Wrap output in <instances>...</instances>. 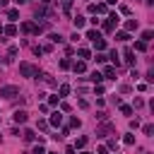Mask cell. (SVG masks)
Segmentation results:
<instances>
[{"instance_id":"48","label":"cell","mask_w":154,"mask_h":154,"mask_svg":"<svg viewBox=\"0 0 154 154\" xmlns=\"http://www.w3.org/2000/svg\"><path fill=\"white\" fill-rule=\"evenodd\" d=\"M144 2H147V5H152V2H154V0H144Z\"/></svg>"},{"instance_id":"43","label":"cell","mask_w":154,"mask_h":154,"mask_svg":"<svg viewBox=\"0 0 154 154\" xmlns=\"http://www.w3.org/2000/svg\"><path fill=\"white\" fill-rule=\"evenodd\" d=\"M96 154H108V149H106V147H99V149H96Z\"/></svg>"},{"instance_id":"37","label":"cell","mask_w":154,"mask_h":154,"mask_svg":"<svg viewBox=\"0 0 154 154\" xmlns=\"http://www.w3.org/2000/svg\"><path fill=\"white\" fill-rule=\"evenodd\" d=\"M58 101H60V96H48V103L51 106H58Z\"/></svg>"},{"instance_id":"31","label":"cell","mask_w":154,"mask_h":154,"mask_svg":"<svg viewBox=\"0 0 154 154\" xmlns=\"http://www.w3.org/2000/svg\"><path fill=\"white\" fill-rule=\"evenodd\" d=\"M79 125H82L79 118H70V128H77V130H79Z\"/></svg>"},{"instance_id":"26","label":"cell","mask_w":154,"mask_h":154,"mask_svg":"<svg viewBox=\"0 0 154 154\" xmlns=\"http://www.w3.org/2000/svg\"><path fill=\"white\" fill-rule=\"evenodd\" d=\"M99 36H101V34H99V31H94V29H89V31H87V38H89V41H94V38H99Z\"/></svg>"},{"instance_id":"42","label":"cell","mask_w":154,"mask_h":154,"mask_svg":"<svg viewBox=\"0 0 154 154\" xmlns=\"http://www.w3.org/2000/svg\"><path fill=\"white\" fill-rule=\"evenodd\" d=\"M48 128V120H38V130H46Z\"/></svg>"},{"instance_id":"4","label":"cell","mask_w":154,"mask_h":154,"mask_svg":"<svg viewBox=\"0 0 154 154\" xmlns=\"http://www.w3.org/2000/svg\"><path fill=\"white\" fill-rule=\"evenodd\" d=\"M26 116H29L26 111H14V116H12V120H14L17 125H24V123H26Z\"/></svg>"},{"instance_id":"40","label":"cell","mask_w":154,"mask_h":154,"mask_svg":"<svg viewBox=\"0 0 154 154\" xmlns=\"http://www.w3.org/2000/svg\"><path fill=\"white\" fill-rule=\"evenodd\" d=\"M137 128H140V120H137V118H135V120H130V130H137Z\"/></svg>"},{"instance_id":"33","label":"cell","mask_w":154,"mask_h":154,"mask_svg":"<svg viewBox=\"0 0 154 154\" xmlns=\"http://www.w3.org/2000/svg\"><path fill=\"white\" fill-rule=\"evenodd\" d=\"M51 41H53V43H63V36H60V34H51Z\"/></svg>"},{"instance_id":"18","label":"cell","mask_w":154,"mask_h":154,"mask_svg":"<svg viewBox=\"0 0 154 154\" xmlns=\"http://www.w3.org/2000/svg\"><path fill=\"white\" fill-rule=\"evenodd\" d=\"M135 51L137 53H144L147 51V41H135Z\"/></svg>"},{"instance_id":"44","label":"cell","mask_w":154,"mask_h":154,"mask_svg":"<svg viewBox=\"0 0 154 154\" xmlns=\"http://www.w3.org/2000/svg\"><path fill=\"white\" fill-rule=\"evenodd\" d=\"M65 154H75V147H67V149H65Z\"/></svg>"},{"instance_id":"17","label":"cell","mask_w":154,"mask_h":154,"mask_svg":"<svg viewBox=\"0 0 154 154\" xmlns=\"http://www.w3.org/2000/svg\"><path fill=\"white\" fill-rule=\"evenodd\" d=\"M137 29V19H128L125 22V31H135Z\"/></svg>"},{"instance_id":"6","label":"cell","mask_w":154,"mask_h":154,"mask_svg":"<svg viewBox=\"0 0 154 154\" xmlns=\"http://www.w3.org/2000/svg\"><path fill=\"white\" fill-rule=\"evenodd\" d=\"M72 70H75L77 75H84V72H87V63H84V60H77V63L72 65Z\"/></svg>"},{"instance_id":"12","label":"cell","mask_w":154,"mask_h":154,"mask_svg":"<svg viewBox=\"0 0 154 154\" xmlns=\"http://www.w3.org/2000/svg\"><path fill=\"white\" fill-rule=\"evenodd\" d=\"M2 34H7V36H17V26H14V24H10V26H2Z\"/></svg>"},{"instance_id":"27","label":"cell","mask_w":154,"mask_h":154,"mask_svg":"<svg viewBox=\"0 0 154 154\" xmlns=\"http://www.w3.org/2000/svg\"><path fill=\"white\" fill-rule=\"evenodd\" d=\"M152 36H154L152 29H147V31H142V38H140V41H152Z\"/></svg>"},{"instance_id":"35","label":"cell","mask_w":154,"mask_h":154,"mask_svg":"<svg viewBox=\"0 0 154 154\" xmlns=\"http://www.w3.org/2000/svg\"><path fill=\"white\" fill-rule=\"evenodd\" d=\"M123 142H125V144H135V135H125Z\"/></svg>"},{"instance_id":"41","label":"cell","mask_w":154,"mask_h":154,"mask_svg":"<svg viewBox=\"0 0 154 154\" xmlns=\"http://www.w3.org/2000/svg\"><path fill=\"white\" fill-rule=\"evenodd\" d=\"M120 14H130V7L128 5H120Z\"/></svg>"},{"instance_id":"7","label":"cell","mask_w":154,"mask_h":154,"mask_svg":"<svg viewBox=\"0 0 154 154\" xmlns=\"http://www.w3.org/2000/svg\"><path fill=\"white\" fill-rule=\"evenodd\" d=\"M101 75H103V79H116V77H113V75H116V67H113V65H106Z\"/></svg>"},{"instance_id":"11","label":"cell","mask_w":154,"mask_h":154,"mask_svg":"<svg viewBox=\"0 0 154 154\" xmlns=\"http://www.w3.org/2000/svg\"><path fill=\"white\" fill-rule=\"evenodd\" d=\"M125 63H128V65H135V53H132V48H125Z\"/></svg>"},{"instance_id":"21","label":"cell","mask_w":154,"mask_h":154,"mask_svg":"<svg viewBox=\"0 0 154 154\" xmlns=\"http://www.w3.org/2000/svg\"><path fill=\"white\" fill-rule=\"evenodd\" d=\"M108 22H111L113 26H118V22H120V17H118V12H111V14H108Z\"/></svg>"},{"instance_id":"15","label":"cell","mask_w":154,"mask_h":154,"mask_svg":"<svg viewBox=\"0 0 154 154\" xmlns=\"http://www.w3.org/2000/svg\"><path fill=\"white\" fill-rule=\"evenodd\" d=\"M72 147H75V149H84V147H87V137H77Z\"/></svg>"},{"instance_id":"50","label":"cell","mask_w":154,"mask_h":154,"mask_svg":"<svg viewBox=\"0 0 154 154\" xmlns=\"http://www.w3.org/2000/svg\"><path fill=\"white\" fill-rule=\"evenodd\" d=\"M46 154H58V152H46Z\"/></svg>"},{"instance_id":"8","label":"cell","mask_w":154,"mask_h":154,"mask_svg":"<svg viewBox=\"0 0 154 154\" xmlns=\"http://www.w3.org/2000/svg\"><path fill=\"white\" fill-rule=\"evenodd\" d=\"M91 43H94V48H96V51H103V48H106V38H103V36H99V38H94Z\"/></svg>"},{"instance_id":"39","label":"cell","mask_w":154,"mask_h":154,"mask_svg":"<svg viewBox=\"0 0 154 154\" xmlns=\"http://www.w3.org/2000/svg\"><path fill=\"white\" fill-rule=\"evenodd\" d=\"M142 132H144V135H152V132H154V125H144Z\"/></svg>"},{"instance_id":"20","label":"cell","mask_w":154,"mask_h":154,"mask_svg":"<svg viewBox=\"0 0 154 154\" xmlns=\"http://www.w3.org/2000/svg\"><path fill=\"white\" fill-rule=\"evenodd\" d=\"M72 2H75V0H63V2H60V7H63V12H65V14H70V7H72Z\"/></svg>"},{"instance_id":"24","label":"cell","mask_w":154,"mask_h":154,"mask_svg":"<svg viewBox=\"0 0 154 154\" xmlns=\"http://www.w3.org/2000/svg\"><path fill=\"white\" fill-rule=\"evenodd\" d=\"M116 38H118V41H130V34H128V31H118Z\"/></svg>"},{"instance_id":"5","label":"cell","mask_w":154,"mask_h":154,"mask_svg":"<svg viewBox=\"0 0 154 154\" xmlns=\"http://www.w3.org/2000/svg\"><path fill=\"white\" fill-rule=\"evenodd\" d=\"M106 132H113V125L111 123H103L101 128H96V137H103Z\"/></svg>"},{"instance_id":"9","label":"cell","mask_w":154,"mask_h":154,"mask_svg":"<svg viewBox=\"0 0 154 154\" xmlns=\"http://www.w3.org/2000/svg\"><path fill=\"white\" fill-rule=\"evenodd\" d=\"M106 12H108L106 2H99V5H94V14H106Z\"/></svg>"},{"instance_id":"3","label":"cell","mask_w":154,"mask_h":154,"mask_svg":"<svg viewBox=\"0 0 154 154\" xmlns=\"http://www.w3.org/2000/svg\"><path fill=\"white\" fill-rule=\"evenodd\" d=\"M48 125L60 128V125H63V111H53V113H51V118H48Z\"/></svg>"},{"instance_id":"36","label":"cell","mask_w":154,"mask_h":154,"mask_svg":"<svg viewBox=\"0 0 154 154\" xmlns=\"http://www.w3.org/2000/svg\"><path fill=\"white\" fill-rule=\"evenodd\" d=\"M108 60V55H103V53H96V63H106Z\"/></svg>"},{"instance_id":"10","label":"cell","mask_w":154,"mask_h":154,"mask_svg":"<svg viewBox=\"0 0 154 154\" xmlns=\"http://www.w3.org/2000/svg\"><path fill=\"white\" fill-rule=\"evenodd\" d=\"M77 55H79L82 60H89V58H91V51H89V48H77Z\"/></svg>"},{"instance_id":"16","label":"cell","mask_w":154,"mask_h":154,"mask_svg":"<svg viewBox=\"0 0 154 154\" xmlns=\"http://www.w3.org/2000/svg\"><path fill=\"white\" fill-rule=\"evenodd\" d=\"M72 22H75V29H82V26H84V22H87V19H84V17H82V14H77V17H75V19H72Z\"/></svg>"},{"instance_id":"45","label":"cell","mask_w":154,"mask_h":154,"mask_svg":"<svg viewBox=\"0 0 154 154\" xmlns=\"http://www.w3.org/2000/svg\"><path fill=\"white\" fill-rule=\"evenodd\" d=\"M116 2H118V0H106V5H116Z\"/></svg>"},{"instance_id":"34","label":"cell","mask_w":154,"mask_h":154,"mask_svg":"<svg viewBox=\"0 0 154 154\" xmlns=\"http://www.w3.org/2000/svg\"><path fill=\"white\" fill-rule=\"evenodd\" d=\"M96 120H101V123H106V120H108V116H106L103 111H99V113H96Z\"/></svg>"},{"instance_id":"13","label":"cell","mask_w":154,"mask_h":154,"mask_svg":"<svg viewBox=\"0 0 154 154\" xmlns=\"http://www.w3.org/2000/svg\"><path fill=\"white\" fill-rule=\"evenodd\" d=\"M89 79H91L94 84H101V79H103V75H101V72L96 70V72H91V75H89Z\"/></svg>"},{"instance_id":"23","label":"cell","mask_w":154,"mask_h":154,"mask_svg":"<svg viewBox=\"0 0 154 154\" xmlns=\"http://www.w3.org/2000/svg\"><path fill=\"white\" fill-rule=\"evenodd\" d=\"M24 140H26V142H34V140H36V132H34V130H24Z\"/></svg>"},{"instance_id":"30","label":"cell","mask_w":154,"mask_h":154,"mask_svg":"<svg viewBox=\"0 0 154 154\" xmlns=\"http://www.w3.org/2000/svg\"><path fill=\"white\" fill-rule=\"evenodd\" d=\"M60 67H63V70H67V67H72V63H70V58H63V60H60Z\"/></svg>"},{"instance_id":"32","label":"cell","mask_w":154,"mask_h":154,"mask_svg":"<svg viewBox=\"0 0 154 154\" xmlns=\"http://www.w3.org/2000/svg\"><path fill=\"white\" fill-rule=\"evenodd\" d=\"M31 154H46V149H43V144H41V142H38V144H36V147H34V152H31Z\"/></svg>"},{"instance_id":"47","label":"cell","mask_w":154,"mask_h":154,"mask_svg":"<svg viewBox=\"0 0 154 154\" xmlns=\"http://www.w3.org/2000/svg\"><path fill=\"white\" fill-rule=\"evenodd\" d=\"M14 2H17V5H22V2H26V0H14Z\"/></svg>"},{"instance_id":"2","label":"cell","mask_w":154,"mask_h":154,"mask_svg":"<svg viewBox=\"0 0 154 154\" xmlns=\"http://www.w3.org/2000/svg\"><path fill=\"white\" fill-rule=\"evenodd\" d=\"M17 94H19V87H17V84H7V87L0 89V96H2V99H14Z\"/></svg>"},{"instance_id":"25","label":"cell","mask_w":154,"mask_h":154,"mask_svg":"<svg viewBox=\"0 0 154 154\" xmlns=\"http://www.w3.org/2000/svg\"><path fill=\"white\" fill-rule=\"evenodd\" d=\"M17 17H19V10H7V19H12V22H14Z\"/></svg>"},{"instance_id":"22","label":"cell","mask_w":154,"mask_h":154,"mask_svg":"<svg viewBox=\"0 0 154 154\" xmlns=\"http://www.w3.org/2000/svg\"><path fill=\"white\" fill-rule=\"evenodd\" d=\"M108 60H111V63H113L116 67L120 65V60H118V53H116V51H111V53H108Z\"/></svg>"},{"instance_id":"1","label":"cell","mask_w":154,"mask_h":154,"mask_svg":"<svg viewBox=\"0 0 154 154\" xmlns=\"http://www.w3.org/2000/svg\"><path fill=\"white\" fill-rule=\"evenodd\" d=\"M19 72H22L24 77H41V72H38L31 63H19Z\"/></svg>"},{"instance_id":"29","label":"cell","mask_w":154,"mask_h":154,"mask_svg":"<svg viewBox=\"0 0 154 154\" xmlns=\"http://www.w3.org/2000/svg\"><path fill=\"white\" fill-rule=\"evenodd\" d=\"M17 53H19V48H17V46H10V48H7V55H10V58H14Z\"/></svg>"},{"instance_id":"28","label":"cell","mask_w":154,"mask_h":154,"mask_svg":"<svg viewBox=\"0 0 154 154\" xmlns=\"http://www.w3.org/2000/svg\"><path fill=\"white\" fill-rule=\"evenodd\" d=\"M116 147H118V137H111L108 144H106V149H116Z\"/></svg>"},{"instance_id":"14","label":"cell","mask_w":154,"mask_h":154,"mask_svg":"<svg viewBox=\"0 0 154 154\" xmlns=\"http://www.w3.org/2000/svg\"><path fill=\"white\" fill-rule=\"evenodd\" d=\"M67 94H70V84H60V87H58V96L63 99V96H67Z\"/></svg>"},{"instance_id":"49","label":"cell","mask_w":154,"mask_h":154,"mask_svg":"<svg viewBox=\"0 0 154 154\" xmlns=\"http://www.w3.org/2000/svg\"><path fill=\"white\" fill-rule=\"evenodd\" d=\"M41 2H43V5H48V2H51V0H41Z\"/></svg>"},{"instance_id":"38","label":"cell","mask_w":154,"mask_h":154,"mask_svg":"<svg viewBox=\"0 0 154 154\" xmlns=\"http://www.w3.org/2000/svg\"><path fill=\"white\" fill-rule=\"evenodd\" d=\"M77 106H79V108H89V101H87V99H79Z\"/></svg>"},{"instance_id":"46","label":"cell","mask_w":154,"mask_h":154,"mask_svg":"<svg viewBox=\"0 0 154 154\" xmlns=\"http://www.w3.org/2000/svg\"><path fill=\"white\" fill-rule=\"evenodd\" d=\"M79 154H91V152H87V149H82V152H79Z\"/></svg>"},{"instance_id":"19","label":"cell","mask_w":154,"mask_h":154,"mask_svg":"<svg viewBox=\"0 0 154 154\" xmlns=\"http://www.w3.org/2000/svg\"><path fill=\"white\" fill-rule=\"evenodd\" d=\"M120 106V113L123 116H132V106H128V103H118Z\"/></svg>"}]
</instances>
